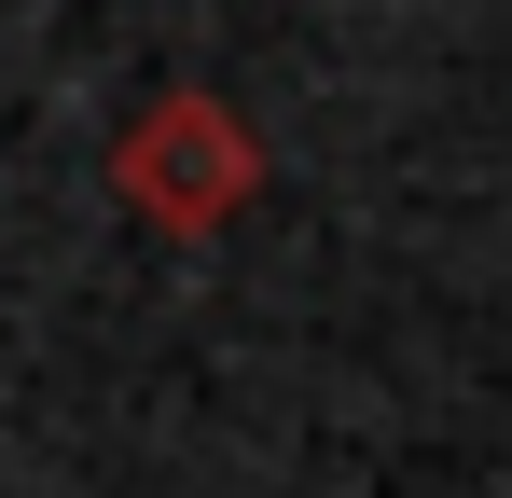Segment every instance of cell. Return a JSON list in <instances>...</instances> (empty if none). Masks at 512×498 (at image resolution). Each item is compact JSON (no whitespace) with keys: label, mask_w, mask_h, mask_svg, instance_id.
<instances>
[{"label":"cell","mask_w":512,"mask_h":498,"mask_svg":"<svg viewBox=\"0 0 512 498\" xmlns=\"http://www.w3.org/2000/svg\"><path fill=\"white\" fill-rule=\"evenodd\" d=\"M111 194H125L139 222H167V236H222V222L263 194V139L208 97V83H167V97L111 139Z\"/></svg>","instance_id":"cell-1"}]
</instances>
